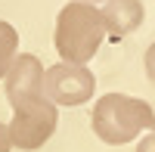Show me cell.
Here are the masks:
<instances>
[{
	"instance_id": "cell-1",
	"label": "cell",
	"mask_w": 155,
	"mask_h": 152,
	"mask_svg": "<svg viewBox=\"0 0 155 152\" xmlns=\"http://www.w3.org/2000/svg\"><path fill=\"white\" fill-rule=\"evenodd\" d=\"M56 53L62 62L71 65H87L96 56L99 44L106 41V22H102V9L96 3H81L71 0L59 9L56 16Z\"/></svg>"
},
{
	"instance_id": "cell-2",
	"label": "cell",
	"mask_w": 155,
	"mask_h": 152,
	"mask_svg": "<svg viewBox=\"0 0 155 152\" xmlns=\"http://www.w3.org/2000/svg\"><path fill=\"white\" fill-rule=\"evenodd\" d=\"M93 134L109 146H124L137 140L143 131H155V112L146 99L127 96V93H106L93 106Z\"/></svg>"
},
{
	"instance_id": "cell-3",
	"label": "cell",
	"mask_w": 155,
	"mask_h": 152,
	"mask_svg": "<svg viewBox=\"0 0 155 152\" xmlns=\"http://www.w3.org/2000/svg\"><path fill=\"white\" fill-rule=\"evenodd\" d=\"M59 124V112H56V103L41 93L34 99H25V103L12 106V121H9V140L16 149H41L50 137H53Z\"/></svg>"
},
{
	"instance_id": "cell-4",
	"label": "cell",
	"mask_w": 155,
	"mask_h": 152,
	"mask_svg": "<svg viewBox=\"0 0 155 152\" xmlns=\"http://www.w3.org/2000/svg\"><path fill=\"white\" fill-rule=\"evenodd\" d=\"M96 78L87 71V65H71L59 62L44 71V96L56 106H84L93 99Z\"/></svg>"
},
{
	"instance_id": "cell-5",
	"label": "cell",
	"mask_w": 155,
	"mask_h": 152,
	"mask_svg": "<svg viewBox=\"0 0 155 152\" xmlns=\"http://www.w3.org/2000/svg\"><path fill=\"white\" fill-rule=\"evenodd\" d=\"M102 22H106V37L124 41L143 25V3L140 0H106Z\"/></svg>"
},
{
	"instance_id": "cell-6",
	"label": "cell",
	"mask_w": 155,
	"mask_h": 152,
	"mask_svg": "<svg viewBox=\"0 0 155 152\" xmlns=\"http://www.w3.org/2000/svg\"><path fill=\"white\" fill-rule=\"evenodd\" d=\"M19 56V31L0 19V78H6L12 59Z\"/></svg>"
},
{
	"instance_id": "cell-7",
	"label": "cell",
	"mask_w": 155,
	"mask_h": 152,
	"mask_svg": "<svg viewBox=\"0 0 155 152\" xmlns=\"http://www.w3.org/2000/svg\"><path fill=\"white\" fill-rule=\"evenodd\" d=\"M143 65H146V74H149V81H155V44L146 50V56H143Z\"/></svg>"
},
{
	"instance_id": "cell-8",
	"label": "cell",
	"mask_w": 155,
	"mask_h": 152,
	"mask_svg": "<svg viewBox=\"0 0 155 152\" xmlns=\"http://www.w3.org/2000/svg\"><path fill=\"white\" fill-rule=\"evenodd\" d=\"M12 149V140H9V127L0 124V152H9Z\"/></svg>"
},
{
	"instance_id": "cell-9",
	"label": "cell",
	"mask_w": 155,
	"mask_h": 152,
	"mask_svg": "<svg viewBox=\"0 0 155 152\" xmlns=\"http://www.w3.org/2000/svg\"><path fill=\"white\" fill-rule=\"evenodd\" d=\"M137 152H155V131H152L149 137H143V140H140Z\"/></svg>"
},
{
	"instance_id": "cell-10",
	"label": "cell",
	"mask_w": 155,
	"mask_h": 152,
	"mask_svg": "<svg viewBox=\"0 0 155 152\" xmlns=\"http://www.w3.org/2000/svg\"><path fill=\"white\" fill-rule=\"evenodd\" d=\"M81 3H96V0H81Z\"/></svg>"
}]
</instances>
